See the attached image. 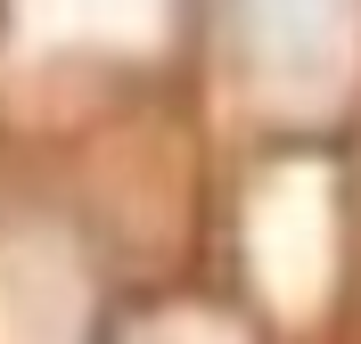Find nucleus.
<instances>
[{
  "mask_svg": "<svg viewBox=\"0 0 361 344\" xmlns=\"http://www.w3.org/2000/svg\"><path fill=\"white\" fill-rule=\"evenodd\" d=\"M247 25H255V42H263L271 58H288V66H312L320 49L337 42L345 0H247Z\"/></svg>",
  "mask_w": 361,
  "mask_h": 344,
  "instance_id": "nucleus-1",
  "label": "nucleus"
}]
</instances>
